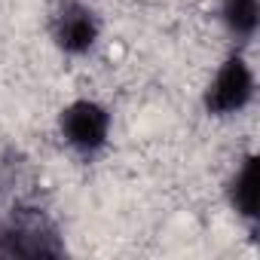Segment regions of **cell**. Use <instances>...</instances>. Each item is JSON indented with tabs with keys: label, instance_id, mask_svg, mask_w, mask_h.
<instances>
[{
	"label": "cell",
	"instance_id": "cell-1",
	"mask_svg": "<svg viewBox=\"0 0 260 260\" xmlns=\"http://www.w3.org/2000/svg\"><path fill=\"white\" fill-rule=\"evenodd\" d=\"M248 95H251V74H248L245 61L233 58L217 74V80L211 86V95H208V104H211V110H220L223 113V110L242 107L248 101Z\"/></svg>",
	"mask_w": 260,
	"mask_h": 260
},
{
	"label": "cell",
	"instance_id": "cell-2",
	"mask_svg": "<svg viewBox=\"0 0 260 260\" xmlns=\"http://www.w3.org/2000/svg\"><path fill=\"white\" fill-rule=\"evenodd\" d=\"M64 132L80 147H98L104 141V135H107V113L98 104L80 101L64 116Z\"/></svg>",
	"mask_w": 260,
	"mask_h": 260
},
{
	"label": "cell",
	"instance_id": "cell-3",
	"mask_svg": "<svg viewBox=\"0 0 260 260\" xmlns=\"http://www.w3.org/2000/svg\"><path fill=\"white\" fill-rule=\"evenodd\" d=\"M257 199H260V169H257V159H248V166L236 181V205L242 208V214L251 217L257 214Z\"/></svg>",
	"mask_w": 260,
	"mask_h": 260
},
{
	"label": "cell",
	"instance_id": "cell-4",
	"mask_svg": "<svg viewBox=\"0 0 260 260\" xmlns=\"http://www.w3.org/2000/svg\"><path fill=\"white\" fill-rule=\"evenodd\" d=\"M92 40H95V25H92V19H89L86 13L64 16V22H61V43H64V49L80 52V49H86Z\"/></svg>",
	"mask_w": 260,
	"mask_h": 260
},
{
	"label": "cell",
	"instance_id": "cell-5",
	"mask_svg": "<svg viewBox=\"0 0 260 260\" xmlns=\"http://www.w3.org/2000/svg\"><path fill=\"white\" fill-rule=\"evenodd\" d=\"M226 22L236 31H254L257 25V0H226Z\"/></svg>",
	"mask_w": 260,
	"mask_h": 260
}]
</instances>
